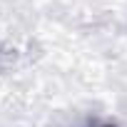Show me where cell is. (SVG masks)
<instances>
[{"mask_svg": "<svg viewBox=\"0 0 127 127\" xmlns=\"http://www.w3.org/2000/svg\"><path fill=\"white\" fill-rule=\"evenodd\" d=\"M97 127H117V125H110V122H107V125H97Z\"/></svg>", "mask_w": 127, "mask_h": 127, "instance_id": "6da1fadb", "label": "cell"}]
</instances>
